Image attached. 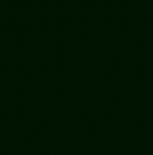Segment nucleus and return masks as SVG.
Returning <instances> with one entry per match:
<instances>
[]
</instances>
